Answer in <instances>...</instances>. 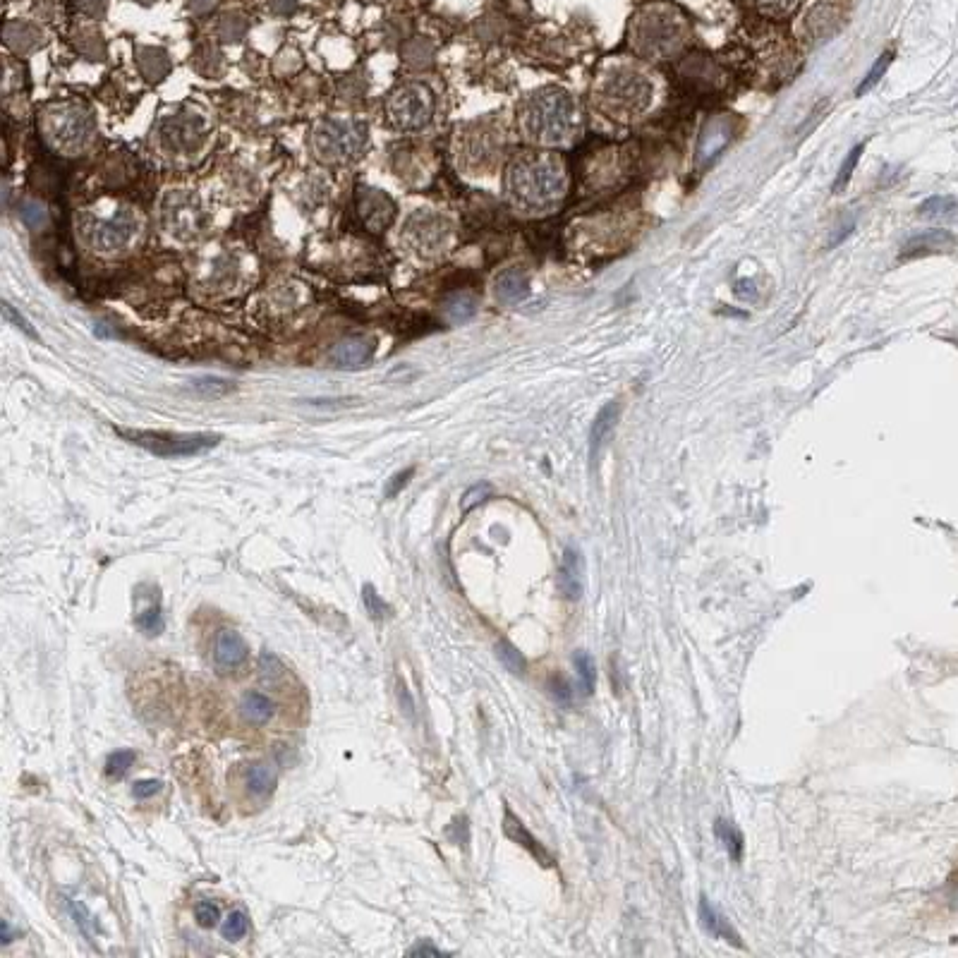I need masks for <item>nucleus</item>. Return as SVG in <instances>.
<instances>
[{
  "label": "nucleus",
  "instance_id": "36",
  "mask_svg": "<svg viewBox=\"0 0 958 958\" xmlns=\"http://www.w3.org/2000/svg\"><path fill=\"white\" fill-rule=\"evenodd\" d=\"M547 688H549L551 697H554V700L559 702V705L568 707V705H571V702H573V695H575L573 685H571V681H568L566 676H561V673H554V676L549 678Z\"/></svg>",
  "mask_w": 958,
  "mask_h": 958
},
{
  "label": "nucleus",
  "instance_id": "16",
  "mask_svg": "<svg viewBox=\"0 0 958 958\" xmlns=\"http://www.w3.org/2000/svg\"><path fill=\"white\" fill-rule=\"evenodd\" d=\"M374 355V343L362 336L345 338V341L336 343L329 353V365L336 369H357L367 365Z\"/></svg>",
  "mask_w": 958,
  "mask_h": 958
},
{
  "label": "nucleus",
  "instance_id": "22",
  "mask_svg": "<svg viewBox=\"0 0 958 958\" xmlns=\"http://www.w3.org/2000/svg\"><path fill=\"white\" fill-rule=\"evenodd\" d=\"M240 714L247 724L264 726L276 717V702L269 695L259 693V690H250V693L242 695Z\"/></svg>",
  "mask_w": 958,
  "mask_h": 958
},
{
  "label": "nucleus",
  "instance_id": "13",
  "mask_svg": "<svg viewBox=\"0 0 958 958\" xmlns=\"http://www.w3.org/2000/svg\"><path fill=\"white\" fill-rule=\"evenodd\" d=\"M503 834H506V839H511L513 844L525 848V851L530 853L539 865L554 867V856H551L547 846H544L542 841H539L537 836L525 827V822L515 815L511 805H503Z\"/></svg>",
  "mask_w": 958,
  "mask_h": 958
},
{
  "label": "nucleus",
  "instance_id": "38",
  "mask_svg": "<svg viewBox=\"0 0 958 958\" xmlns=\"http://www.w3.org/2000/svg\"><path fill=\"white\" fill-rule=\"evenodd\" d=\"M889 63H891V53H884V56L879 58L875 65H872V70L867 72V77H865V80L860 82V87H858V96L867 94V92H870L872 87H875V84H879V80H882V77H884V72H887V68H889Z\"/></svg>",
  "mask_w": 958,
  "mask_h": 958
},
{
  "label": "nucleus",
  "instance_id": "37",
  "mask_svg": "<svg viewBox=\"0 0 958 958\" xmlns=\"http://www.w3.org/2000/svg\"><path fill=\"white\" fill-rule=\"evenodd\" d=\"M257 671H259V676L264 678V681L271 683V681H278V678H281L283 673H286V666H283V662L276 657L274 652H262V657H259Z\"/></svg>",
  "mask_w": 958,
  "mask_h": 958
},
{
  "label": "nucleus",
  "instance_id": "30",
  "mask_svg": "<svg viewBox=\"0 0 958 958\" xmlns=\"http://www.w3.org/2000/svg\"><path fill=\"white\" fill-rule=\"evenodd\" d=\"M135 760V750H115V753L108 755L103 772H106L108 779H123V776L130 772V767L135 765Z\"/></svg>",
  "mask_w": 958,
  "mask_h": 958
},
{
  "label": "nucleus",
  "instance_id": "48",
  "mask_svg": "<svg viewBox=\"0 0 958 958\" xmlns=\"http://www.w3.org/2000/svg\"><path fill=\"white\" fill-rule=\"evenodd\" d=\"M949 901L951 906L958 908V872L949 879Z\"/></svg>",
  "mask_w": 958,
  "mask_h": 958
},
{
  "label": "nucleus",
  "instance_id": "4",
  "mask_svg": "<svg viewBox=\"0 0 958 958\" xmlns=\"http://www.w3.org/2000/svg\"><path fill=\"white\" fill-rule=\"evenodd\" d=\"M690 39V24L669 3L642 5L628 27V41L635 53L650 60H669L683 51Z\"/></svg>",
  "mask_w": 958,
  "mask_h": 958
},
{
  "label": "nucleus",
  "instance_id": "41",
  "mask_svg": "<svg viewBox=\"0 0 958 958\" xmlns=\"http://www.w3.org/2000/svg\"><path fill=\"white\" fill-rule=\"evenodd\" d=\"M489 494H491L489 484H475V487L465 491L463 503H460V508H463V513H468V511H472V508L477 506V503H482L484 499H487Z\"/></svg>",
  "mask_w": 958,
  "mask_h": 958
},
{
  "label": "nucleus",
  "instance_id": "10",
  "mask_svg": "<svg viewBox=\"0 0 958 958\" xmlns=\"http://www.w3.org/2000/svg\"><path fill=\"white\" fill-rule=\"evenodd\" d=\"M137 230V221L130 214L115 218H84L82 238L89 247L101 254L123 250Z\"/></svg>",
  "mask_w": 958,
  "mask_h": 958
},
{
  "label": "nucleus",
  "instance_id": "20",
  "mask_svg": "<svg viewBox=\"0 0 958 958\" xmlns=\"http://www.w3.org/2000/svg\"><path fill=\"white\" fill-rule=\"evenodd\" d=\"M956 238L949 233V230H925V233L913 235L911 240L903 245L901 257L913 259V257H925V254H937V252H947L954 247Z\"/></svg>",
  "mask_w": 958,
  "mask_h": 958
},
{
  "label": "nucleus",
  "instance_id": "1",
  "mask_svg": "<svg viewBox=\"0 0 958 958\" xmlns=\"http://www.w3.org/2000/svg\"><path fill=\"white\" fill-rule=\"evenodd\" d=\"M568 190V173L559 156L527 151L506 171V199L527 216H544L559 209Z\"/></svg>",
  "mask_w": 958,
  "mask_h": 958
},
{
  "label": "nucleus",
  "instance_id": "11",
  "mask_svg": "<svg viewBox=\"0 0 958 958\" xmlns=\"http://www.w3.org/2000/svg\"><path fill=\"white\" fill-rule=\"evenodd\" d=\"M841 22H844V10H841V5L836 3V0H815V3L800 15L796 29L800 39H803V44L817 46L839 32Z\"/></svg>",
  "mask_w": 958,
  "mask_h": 958
},
{
  "label": "nucleus",
  "instance_id": "46",
  "mask_svg": "<svg viewBox=\"0 0 958 958\" xmlns=\"http://www.w3.org/2000/svg\"><path fill=\"white\" fill-rule=\"evenodd\" d=\"M408 954L410 956H444V951H441L439 947H434V944H429V942H420V944H415V947H412Z\"/></svg>",
  "mask_w": 958,
  "mask_h": 958
},
{
  "label": "nucleus",
  "instance_id": "47",
  "mask_svg": "<svg viewBox=\"0 0 958 958\" xmlns=\"http://www.w3.org/2000/svg\"><path fill=\"white\" fill-rule=\"evenodd\" d=\"M398 697H400V705H403L405 702V714H408V717H412V712H415V705H412V697L408 693V688H405L403 683H398Z\"/></svg>",
  "mask_w": 958,
  "mask_h": 958
},
{
  "label": "nucleus",
  "instance_id": "15",
  "mask_svg": "<svg viewBox=\"0 0 958 958\" xmlns=\"http://www.w3.org/2000/svg\"><path fill=\"white\" fill-rule=\"evenodd\" d=\"M697 918H700L702 930H705L709 937L724 939V942L733 944V947L743 949L741 935H738V932L733 930V925L729 923V920H726V915L721 913L719 908L714 906V903L709 901L705 894L700 896V903H697Z\"/></svg>",
  "mask_w": 958,
  "mask_h": 958
},
{
  "label": "nucleus",
  "instance_id": "6",
  "mask_svg": "<svg viewBox=\"0 0 958 958\" xmlns=\"http://www.w3.org/2000/svg\"><path fill=\"white\" fill-rule=\"evenodd\" d=\"M41 132L60 154H77L94 135V120L80 106H53L41 115Z\"/></svg>",
  "mask_w": 958,
  "mask_h": 958
},
{
  "label": "nucleus",
  "instance_id": "19",
  "mask_svg": "<svg viewBox=\"0 0 958 958\" xmlns=\"http://www.w3.org/2000/svg\"><path fill=\"white\" fill-rule=\"evenodd\" d=\"M733 135V125L726 118H714L705 130H702L700 142H697V163H709L714 156L724 151Z\"/></svg>",
  "mask_w": 958,
  "mask_h": 958
},
{
  "label": "nucleus",
  "instance_id": "17",
  "mask_svg": "<svg viewBox=\"0 0 958 958\" xmlns=\"http://www.w3.org/2000/svg\"><path fill=\"white\" fill-rule=\"evenodd\" d=\"M559 590L568 602H578L585 592V563H582V554L568 547L563 551V561L559 568Z\"/></svg>",
  "mask_w": 958,
  "mask_h": 958
},
{
  "label": "nucleus",
  "instance_id": "14",
  "mask_svg": "<svg viewBox=\"0 0 958 958\" xmlns=\"http://www.w3.org/2000/svg\"><path fill=\"white\" fill-rule=\"evenodd\" d=\"M250 657V645L242 638L238 630L223 628L214 642V664L221 673L240 669Z\"/></svg>",
  "mask_w": 958,
  "mask_h": 958
},
{
  "label": "nucleus",
  "instance_id": "33",
  "mask_svg": "<svg viewBox=\"0 0 958 958\" xmlns=\"http://www.w3.org/2000/svg\"><path fill=\"white\" fill-rule=\"evenodd\" d=\"M863 147H865V144H856V147L848 151V156H846L844 163H841V168H839V175H836L834 192H844V190H846L848 180H851V175H853V171H856L860 156H863Z\"/></svg>",
  "mask_w": 958,
  "mask_h": 958
},
{
  "label": "nucleus",
  "instance_id": "39",
  "mask_svg": "<svg viewBox=\"0 0 958 958\" xmlns=\"http://www.w3.org/2000/svg\"><path fill=\"white\" fill-rule=\"evenodd\" d=\"M194 918H197L199 927H206V930H211V927H216L218 920H221V911H218L216 903L199 901L197 906H194Z\"/></svg>",
  "mask_w": 958,
  "mask_h": 958
},
{
  "label": "nucleus",
  "instance_id": "9",
  "mask_svg": "<svg viewBox=\"0 0 958 958\" xmlns=\"http://www.w3.org/2000/svg\"><path fill=\"white\" fill-rule=\"evenodd\" d=\"M453 226L446 216L429 214V211H417L410 216L408 226L403 230V240L420 257H436L451 245Z\"/></svg>",
  "mask_w": 958,
  "mask_h": 958
},
{
  "label": "nucleus",
  "instance_id": "2",
  "mask_svg": "<svg viewBox=\"0 0 958 958\" xmlns=\"http://www.w3.org/2000/svg\"><path fill=\"white\" fill-rule=\"evenodd\" d=\"M520 130L537 147H571L582 132V115L566 89H539L520 108Z\"/></svg>",
  "mask_w": 958,
  "mask_h": 958
},
{
  "label": "nucleus",
  "instance_id": "28",
  "mask_svg": "<svg viewBox=\"0 0 958 958\" xmlns=\"http://www.w3.org/2000/svg\"><path fill=\"white\" fill-rule=\"evenodd\" d=\"M362 604H365V611L369 614V618H372V621H386V618H391V606H388L384 602V597H381V594L377 592V587L372 585V582H367L365 587H362Z\"/></svg>",
  "mask_w": 958,
  "mask_h": 958
},
{
  "label": "nucleus",
  "instance_id": "12",
  "mask_svg": "<svg viewBox=\"0 0 958 958\" xmlns=\"http://www.w3.org/2000/svg\"><path fill=\"white\" fill-rule=\"evenodd\" d=\"M357 211H360V218L372 233L386 230L396 218L393 199L386 192L377 190V187H357Z\"/></svg>",
  "mask_w": 958,
  "mask_h": 958
},
{
  "label": "nucleus",
  "instance_id": "8",
  "mask_svg": "<svg viewBox=\"0 0 958 958\" xmlns=\"http://www.w3.org/2000/svg\"><path fill=\"white\" fill-rule=\"evenodd\" d=\"M434 94L424 84H405L388 96L386 113L393 127L405 132L422 130L434 118Z\"/></svg>",
  "mask_w": 958,
  "mask_h": 958
},
{
  "label": "nucleus",
  "instance_id": "49",
  "mask_svg": "<svg viewBox=\"0 0 958 958\" xmlns=\"http://www.w3.org/2000/svg\"><path fill=\"white\" fill-rule=\"evenodd\" d=\"M0 927H3V944H10V942H12L10 923H8V920H3V925H0Z\"/></svg>",
  "mask_w": 958,
  "mask_h": 958
},
{
  "label": "nucleus",
  "instance_id": "44",
  "mask_svg": "<svg viewBox=\"0 0 958 958\" xmlns=\"http://www.w3.org/2000/svg\"><path fill=\"white\" fill-rule=\"evenodd\" d=\"M22 218H24V221H27L32 228H39V226H44V223H46V211L41 209L39 204H27V206H24V209H22Z\"/></svg>",
  "mask_w": 958,
  "mask_h": 958
},
{
  "label": "nucleus",
  "instance_id": "40",
  "mask_svg": "<svg viewBox=\"0 0 958 958\" xmlns=\"http://www.w3.org/2000/svg\"><path fill=\"white\" fill-rule=\"evenodd\" d=\"M412 477H415V468H405V470L396 472V475H393V477L388 479V482H386L384 499H396V496L400 494V491H403L405 487H408Z\"/></svg>",
  "mask_w": 958,
  "mask_h": 958
},
{
  "label": "nucleus",
  "instance_id": "24",
  "mask_svg": "<svg viewBox=\"0 0 958 958\" xmlns=\"http://www.w3.org/2000/svg\"><path fill=\"white\" fill-rule=\"evenodd\" d=\"M714 834H717V839L724 844L726 853H729L733 863H738V860L743 858V834L738 832L736 824L729 820H717V824H714Z\"/></svg>",
  "mask_w": 958,
  "mask_h": 958
},
{
  "label": "nucleus",
  "instance_id": "26",
  "mask_svg": "<svg viewBox=\"0 0 958 958\" xmlns=\"http://www.w3.org/2000/svg\"><path fill=\"white\" fill-rule=\"evenodd\" d=\"M573 664H575V671H578L582 695H592L594 685H597V664H594L592 654L585 650H578L573 654Z\"/></svg>",
  "mask_w": 958,
  "mask_h": 958
},
{
  "label": "nucleus",
  "instance_id": "32",
  "mask_svg": "<svg viewBox=\"0 0 958 958\" xmlns=\"http://www.w3.org/2000/svg\"><path fill=\"white\" fill-rule=\"evenodd\" d=\"M192 391H197L199 396H211V398H221V396H226L228 391H233V381H226V379H218V377H204V379H197V381H192L190 384Z\"/></svg>",
  "mask_w": 958,
  "mask_h": 958
},
{
  "label": "nucleus",
  "instance_id": "3",
  "mask_svg": "<svg viewBox=\"0 0 958 958\" xmlns=\"http://www.w3.org/2000/svg\"><path fill=\"white\" fill-rule=\"evenodd\" d=\"M654 101V84L647 72L618 60L597 75L594 82V103L604 115L618 123L638 120L650 111Z\"/></svg>",
  "mask_w": 958,
  "mask_h": 958
},
{
  "label": "nucleus",
  "instance_id": "7",
  "mask_svg": "<svg viewBox=\"0 0 958 958\" xmlns=\"http://www.w3.org/2000/svg\"><path fill=\"white\" fill-rule=\"evenodd\" d=\"M125 441L135 444L159 458H190L211 451L221 444L218 434H180V432H149V429H115Z\"/></svg>",
  "mask_w": 958,
  "mask_h": 958
},
{
  "label": "nucleus",
  "instance_id": "29",
  "mask_svg": "<svg viewBox=\"0 0 958 958\" xmlns=\"http://www.w3.org/2000/svg\"><path fill=\"white\" fill-rule=\"evenodd\" d=\"M956 209H958V204H956L954 197H942V194H939V197L925 199V202L920 204L918 214L923 218H930V221H937V218L954 216Z\"/></svg>",
  "mask_w": 958,
  "mask_h": 958
},
{
  "label": "nucleus",
  "instance_id": "34",
  "mask_svg": "<svg viewBox=\"0 0 958 958\" xmlns=\"http://www.w3.org/2000/svg\"><path fill=\"white\" fill-rule=\"evenodd\" d=\"M247 930H250V918H247L242 911L230 913L228 918L223 920V927H221L223 937L230 939V942H238V939L247 935Z\"/></svg>",
  "mask_w": 958,
  "mask_h": 958
},
{
  "label": "nucleus",
  "instance_id": "25",
  "mask_svg": "<svg viewBox=\"0 0 958 958\" xmlns=\"http://www.w3.org/2000/svg\"><path fill=\"white\" fill-rule=\"evenodd\" d=\"M444 314L456 324H463V321H470L477 314V300L470 293L451 295L444 305Z\"/></svg>",
  "mask_w": 958,
  "mask_h": 958
},
{
  "label": "nucleus",
  "instance_id": "21",
  "mask_svg": "<svg viewBox=\"0 0 958 958\" xmlns=\"http://www.w3.org/2000/svg\"><path fill=\"white\" fill-rule=\"evenodd\" d=\"M618 415H621V405H618L616 400H611V403H606L604 408L599 410V415L594 417V424L590 429V458H592V463H597L599 451H602L606 439H609L611 432H614Z\"/></svg>",
  "mask_w": 958,
  "mask_h": 958
},
{
  "label": "nucleus",
  "instance_id": "45",
  "mask_svg": "<svg viewBox=\"0 0 958 958\" xmlns=\"http://www.w3.org/2000/svg\"><path fill=\"white\" fill-rule=\"evenodd\" d=\"M733 293H736L738 297H743V300H753V297L757 295V288H755V283L750 281V278H741V281L733 286Z\"/></svg>",
  "mask_w": 958,
  "mask_h": 958
},
{
  "label": "nucleus",
  "instance_id": "18",
  "mask_svg": "<svg viewBox=\"0 0 958 958\" xmlns=\"http://www.w3.org/2000/svg\"><path fill=\"white\" fill-rule=\"evenodd\" d=\"M494 297L501 305L513 307L525 302L530 297V281L520 269H503L499 276L494 278Z\"/></svg>",
  "mask_w": 958,
  "mask_h": 958
},
{
  "label": "nucleus",
  "instance_id": "27",
  "mask_svg": "<svg viewBox=\"0 0 958 958\" xmlns=\"http://www.w3.org/2000/svg\"><path fill=\"white\" fill-rule=\"evenodd\" d=\"M496 659H499V662L503 664V669L515 673V676H523L525 669H527L523 652H520L518 647H515L513 642H508V640L496 642Z\"/></svg>",
  "mask_w": 958,
  "mask_h": 958
},
{
  "label": "nucleus",
  "instance_id": "42",
  "mask_svg": "<svg viewBox=\"0 0 958 958\" xmlns=\"http://www.w3.org/2000/svg\"><path fill=\"white\" fill-rule=\"evenodd\" d=\"M3 312H5V317L10 319L12 326H17V329H20L22 333H27V336L32 338V341H39V333H36V331L32 329V326L27 324V319H24L20 312H15V309L10 307V302H3Z\"/></svg>",
  "mask_w": 958,
  "mask_h": 958
},
{
  "label": "nucleus",
  "instance_id": "5",
  "mask_svg": "<svg viewBox=\"0 0 958 958\" xmlns=\"http://www.w3.org/2000/svg\"><path fill=\"white\" fill-rule=\"evenodd\" d=\"M367 147V125L350 118H324L312 132V149L321 163L348 166Z\"/></svg>",
  "mask_w": 958,
  "mask_h": 958
},
{
  "label": "nucleus",
  "instance_id": "31",
  "mask_svg": "<svg viewBox=\"0 0 958 958\" xmlns=\"http://www.w3.org/2000/svg\"><path fill=\"white\" fill-rule=\"evenodd\" d=\"M135 626H137L139 630H144V633H147V635H159V633H163V628H166V623H163L161 602L151 604V606H147V609L139 611V614L135 616Z\"/></svg>",
  "mask_w": 958,
  "mask_h": 958
},
{
  "label": "nucleus",
  "instance_id": "35",
  "mask_svg": "<svg viewBox=\"0 0 958 958\" xmlns=\"http://www.w3.org/2000/svg\"><path fill=\"white\" fill-rule=\"evenodd\" d=\"M800 3H803V0H753L755 8L760 10L762 15H769V17L791 15Z\"/></svg>",
  "mask_w": 958,
  "mask_h": 958
},
{
  "label": "nucleus",
  "instance_id": "23",
  "mask_svg": "<svg viewBox=\"0 0 958 958\" xmlns=\"http://www.w3.org/2000/svg\"><path fill=\"white\" fill-rule=\"evenodd\" d=\"M276 781H278V774L269 762H257V765H252L245 774L247 791H250L254 798L269 796V793L276 788Z\"/></svg>",
  "mask_w": 958,
  "mask_h": 958
},
{
  "label": "nucleus",
  "instance_id": "43",
  "mask_svg": "<svg viewBox=\"0 0 958 958\" xmlns=\"http://www.w3.org/2000/svg\"><path fill=\"white\" fill-rule=\"evenodd\" d=\"M161 781L159 779H142V781H137L135 786H132V796H135L137 800H147V798H154L156 793L161 791Z\"/></svg>",
  "mask_w": 958,
  "mask_h": 958
}]
</instances>
